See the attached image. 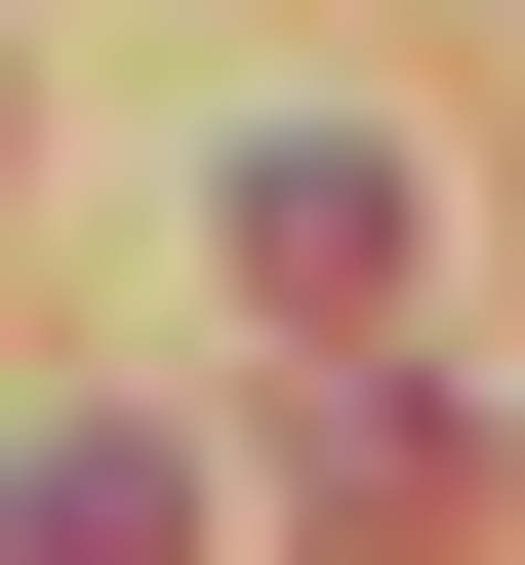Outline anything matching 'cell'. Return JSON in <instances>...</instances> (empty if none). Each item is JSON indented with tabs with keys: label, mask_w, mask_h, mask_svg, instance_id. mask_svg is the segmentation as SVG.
I'll return each mask as SVG.
<instances>
[{
	"label": "cell",
	"mask_w": 525,
	"mask_h": 565,
	"mask_svg": "<svg viewBox=\"0 0 525 565\" xmlns=\"http://www.w3.org/2000/svg\"><path fill=\"white\" fill-rule=\"evenodd\" d=\"M0 565H202V445L162 404H41V445H0Z\"/></svg>",
	"instance_id": "obj_3"
},
{
	"label": "cell",
	"mask_w": 525,
	"mask_h": 565,
	"mask_svg": "<svg viewBox=\"0 0 525 565\" xmlns=\"http://www.w3.org/2000/svg\"><path fill=\"white\" fill-rule=\"evenodd\" d=\"M405 282H444V202L364 162V121H243V323H324V364H364Z\"/></svg>",
	"instance_id": "obj_1"
},
{
	"label": "cell",
	"mask_w": 525,
	"mask_h": 565,
	"mask_svg": "<svg viewBox=\"0 0 525 565\" xmlns=\"http://www.w3.org/2000/svg\"><path fill=\"white\" fill-rule=\"evenodd\" d=\"M283 525H324V565H444V525H485V404H444V364H324Z\"/></svg>",
	"instance_id": "obj_2"
}]
</instances>
